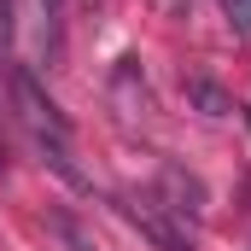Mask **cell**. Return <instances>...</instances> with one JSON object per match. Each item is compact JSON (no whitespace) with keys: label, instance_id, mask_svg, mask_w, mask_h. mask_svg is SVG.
Masks as SVG:
<instances>
[{"label":"cell","instance_id":"7a4b0ae2","mask_svg":"<svg viewBox=\"0 0 251 251\" xmlns=\"http://www.w3.org/2000/svg\"><path fill=\"white\" fill-rule=\"evenodd\" d=\"M187 94L204 105V111H210V117H228V111H234V100H228L222 88H210V82H187Z\"/></svg>","mask_w":251,"mask_h":251},{"label":"cell","instance_id":"3957f363","mask_svg":"<svg viewBox=\"0 0 251 251\" xmlns=\"http://www.w3.org/2000/svg\"><path fill=\"white\" fill-rule=\"evenodd\" d=\"M228 6V24L234 29H251V0H222Z\"/></svg>","mask_w":251,"mask_h":251},{"label":"cell","instance_id":"6da1fadb","mask_svg":"<svg viewBox=\"0 0 251 251\" xmlns=\"http://www.w3.org/2000/svg\"><path fill=\"white\" fill-rule=\"evenodd\" d=\"M12 94H18V105H24V123H29V134H35V146L47 152V164L59 170L70 187H82V170L70 164V123L59 117V105H53V100L35 88V76H29V70H18Z\"/></svg>","mask_w":251,"mask_h":251}]
</instances>
